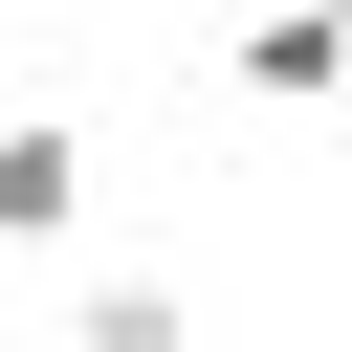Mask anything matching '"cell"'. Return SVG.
<instances>
[{"instance_id":"1","label":"cell","mask_w":352,"mask_h":352,"mask_svg":"<svg viewBox=\"0 0 352 352\" xmlns=\"http://www.w3.org/2000/svg\"><path fill=\"white\" fill-rule=\"evenodd\" d=\"M220 66H242L264 110H330V88H352V22H330V0H264V22L220 44Z\"/></svg>"},{"instance_id":"2","label":"cell","mask_w":352,"mask_h":352,"mask_svg":"<svg viewBox=\"0 0 352 352\" xmlns=\"http://www.w3.org/2000/svg\"><path fill=\"white\" fill-rule=\"evenodd\" d=\"M88 220V132L66 110H0V242H66Z\"/></svg>"},{"instance_id":"3","label":"cell","mask_w":352,"mask_h":352,"mask_svg":"<svg viewBox=\"0 0 352 352\" xmlns=\"http://www.w3.org/2000/svg\"><path fill=\"white\" fill-rule=\"evenodd\" d=\"M88 352H198V330H176V286H88Z\"/></svg>"},{"instance_id":"4","label":"cell","mask_w":352,"mask_h":352,"mask_svg":"<svg viewBox=\"0 0 352 352\" xmlns=\"http://www.w3.org/2000/svg\"><path fill=\"white\" fill-rule=\"evenodd\" d=\"M330 22H352V0H330Z\"/></svg>"}]
</instances>
